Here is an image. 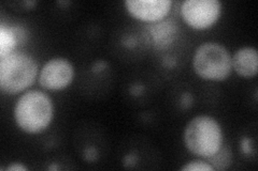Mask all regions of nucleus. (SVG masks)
<instances>
[{
  "instance_id": "7",
  "label": "nucleus",
  "mask_w": 258,
  "mask_h": 171,
  "mask_svg": "<svg viewBox=\"0 0 258 171\" xmlns=\"http://www.w3.org/2000/svg\"><path fill=\"white\" fill-rule=\"evenodd\" d=\"M171 0H126L125 7L136 19L144 22L163 21L171 9Z\"/></svg>"
},
{
  "instance_id": "6",
  "label": "nucleus",
  "mask_w": 258,
  "mask_h": 171,
  "mask_svg": "<svg viewBox=\"0 0 258 171\" xmlns=\"http://www.w3.org/2000/svg\"><path fill=\"white\" fill-rule=\"evenodd\" d=\"M75 76L72 63L61 57L48 60L40 72L39 83L47 90L58 91L67 88Z\"/></svg>"
},
{
  "instance_id": "11",
  "label": "nucleus",
  "mask_w": 258,
  "mask_h": 171,
  "mask_svg": "<svg viewBox=\"0 0 258 171\" xmlns=\"http://www.w3.org/2000/svg\"><path fill=\"white\" fill-rule=\"evenodd\" d=\"M209 164L216 170H223L228 167L230 164V153L227 149H222L214 155L207 158Z\"/></svg>"
},
{
  "instance_id": "19",
  "label": "nucleus",
  "mask_w": 258,
  "mask_h": 171,
  "mask_svg": "<svg viewBox=\"0 0 258 171\" xmlns=\"http://www.w3.org/2000/svg\"><path fill=\"white\" fill-rule=\"evenodd\" d=\"M58 167L57 166H50V167H48V169H53V170H55V169H57Z\"/></svg>"
},
{
  "instance_id": "12",
  "label": "nucleus",
  "mask_w": 258,
  "mask_h": 171,
  "mask_svg": "<svg viewBox=\"0 0 258 171\" xmlns=\"http://www.w3.org/2000/svg\"><path fill=\"white\" fill-rule=\"evenodd\" d=\"M181 170L183 171H188V170H203V171H212L214 170V168L209 164L208 161L205 160H201V159H195V160H191L188 161L185 164Z\"/></svg>"
},
{
  "instance_id": "2",
  "label": "nucleus",
  "mask_w": 258,
  "mask_h": 171,
  "mask_svg": "<svg viewBox=\"0 0 258 171\" xmlns=\"http://www.w3.org/2000/svg\"><path fill=\"white\" fill-rule=\"evenodd\" d=\"M184 142L189 152L208 158L223 148L222 127L211 116H196L185 127Z\"/></svg>"
},
{
  "instance_id": "15",
  "label": "nucleus",
  "mask_w": 258,
  "mask_h": 171,
  "mask_svg": "<svg viewBox=\"0 0 258 171\" xmlns=\"http://www.w3.org/2000/svg\"><path fill=\"white\" fill-rule=\"evenodd\" d=\"M241 149L245 154H251L252 153V144H251V139H249V138L245 137V138H243V139H242Z\"/></svg>"
},
{
  "instance_id": "14",
  "label": "nucleus",
  "mask_w": 258,
  "mask_h": 171,
  "mask_svg": "<svg viewBox=\"0 0 258 171\" xmlns=\"http://www.w3.org/2000/svg\"><path fill=\"white\" fill-rule=\"evenodd\" d=\"M98 151L95 146H88V148L84 151V158L88 161H95L98 158Z\"/></svg>"
},
{
  "instance_id": "4",
  "label": "nucleus",
  "mask_w": 258,
  "mask_h": 171,
  "mask_svg": "<svg viewBox=\"0 0 258 171\" xmlns=\"http://www.w3.org/2000/svg\"><path fill=\"white\" fill-rule=\"evenodd\" d=\"M192 67L201 78L215 81L225 80L232 70L231 55L227 48L220 43L206 42L196 50Z\"/></svg>"
},
{
  "instance_id": "9",
  "label": "nucleus",
  "mask_w": 258,
  "mask_h": 171,
  "mask_svg": "<svg viewBox=\"0 0 258 171\" xmlns=\"http://www.w3.org/2000/svg\"><path fill=\"white\" fill-rule=\"evenodd\" d=\"M152 42L157 50H165L170 46L176 36L177 26L174 21L166 20L159 21L154 25H150L148 28Z\"/></svg>"
},
{
  "instance_id": "5",
  "label": "nucleus",
  "mask_w": 258,
  "mask_h": 171,
  "mask_svg": "<svg viewBox=\"0 0 258 171\" xmlns=\"http://www.w3.org/2000/svg\"><path fill=\"white\" fill-rule=\"evenodd\" d=\"M222 4L219 0H185L181 7L182 18L194 29H207L219 20Z\"/></svg>"
},
{
  "instance_id": "13",
  "label": "nucleus",
  "mask_w": 258,
  "mask_h": 171,
  "mask_svg": "<svg viewBox=\"0 0 258 171\" xmlns=\"http://www.w3.org/2000/svg\"><path fill=\"white\" fill-rule=\"evenodd\" d=\"M12 31L14 32V36L18 40V43L22 44L27 40V31L23 26L20 25H10Z\"/></svg>"
},
{
  "instance_id": "16",
  "label": "nucleus",
  "mask_w": 258,
  "mask_h": 171,
  "mask_svg": "<svg viewBox=\"0 0 258 171\" xmlns=\"http://www.w3.org/2000/svg\"><path fill=\"white\" fill-rule=\"evenodd\" d=\"M192 102V96L190 93H183V95L181 96V105L183 108H187L191 105Z\"/></svg>"
},
{
  "instance_id": "17",
  "label": "nucleus",
  "mask_w": 258,
  "mask_h": 171,
  "mask_svg": "<svg viewBox=\"0 0 258 171\" xmlns=\"http://www.w3.org/2000/svg\"><path fill=\"white\" fill-rule=\"evenodd\" d=\"M107 67H108L107 61H104V60L96 61V62L94 63V66H93V72H94V73H100V72H102L104 69H106Z\"/></svg>"
},
{
  "instance_id": "10",
  "label": "nucleus",
  "mask_w": 258,
  "mask_h": 171,
  "mask_svg": "<svg viewBox=\"0 0 258 171\" xmlns=\"http://www.w3.org/2000/svg\"><path fill=\"white\" fill-rule=\"evenodd\" d=\"M18 44V40L10 25H5L3 23L0 25V58L13 53L12 51Z\"/></svg>"
},
{
  "instance_id": "3",
  "label": "nucleus",
  "mask_w": 258,
  "mask_h": 171,
  "mask_svg": "<svg viewBox=\"0 0 258 171\" xmlns=\"http://www.w3.org/2000/svg\"><path fill=\"white\" fill-rule=\"evenodd\" d=\"M38 64L27 54L14 52L0 58V88L14 94L29 88L37 77Z\"/></svg>"
},
{
  "instance_id": "8",
  "label": "nucleus",
  "mask_w": 258,
  "mask_h": 171,
  "mask_svg": "<svg viewBox=\"0 0 258 171\" xmlns=\"http://www.w3.org/2000/svg\"><path fill=\"white\" fill-rule=\"evenodd\" d=\"M232 68L240 76L253 77L258 71V54L255 47L239 48L231 57Z\"/></svg>"
},
{
  "instance_id": "18",
  "label": "nucleus",
  "mask_w": 258,
  "mask_h": 171,
  "mask_svg": "<svg viewBox=\"0 0 258 171\" xmlns=\"http://www.w3.org/2000/svg\"><path fill=\"white\" fill-rule=\"evenodd\" d=\"M7 170L8 171H11V170H21V171H26V170H28V168L26 167V166H23V165H21V164H16V162H14V164H12V165H10V166H8L7 167Z\"/></svg>"
},
{
  "instance_id": "1",
  "label": "nucleus",
  "mask_w": 258,
  "mask_h": 171,
  "mask_svg": "<svg viewBox=\"0 0 258 171\" xmlns=\"http://www.w3.org/2000/svg\"><path fill=\"white\" fill-rule=\"evenodd\" d=\"M54 115L53 102L45 92L30 90L23 94L14 106V119L21 129L38 134L50 125Z\"/></svg>"
}]
</instances>
